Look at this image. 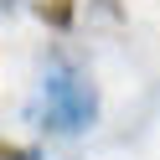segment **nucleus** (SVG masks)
I'll return each instance as SVG.
<instances>
[{"instance_id":"7ed1b4c3","label":"nucleus","mask_w":160,"mask_h":160,"mask_svg":"<svg viewBox=\"0 0 160 160\" xmlns=\"http://www.w3.org/2000/svg\"><path fill=\"white\" fill-rule=\"evenodd\" d=\"M0 160H42V150H31V145H11V139H0Z\"/></svg>"},{"instance_id":"f257e3e1","label":"nucleus","mask_w":160,"mask_h":160,"mask_svg":"<svg viewBox=\"0 0 160 160\" xmlns=\"http://www.w3.org/2000/svg\"><path fill=\"white\" fill-rule=\"evenodd\" d=\"M47 98H52V108H47V119H52V129H83L93 124V88L83 83V78H52L47 83Z\"/></svg>"},{"instance_id":"f03ea898","label":"nucleus","mask_w":160,"mask_h":160,"mask_svg":"<svg viewBox=\"0 0 160 160\" xmlns=\"http://www.w3.org/2000/svg\"><path fill=\"white\" fill-rule=\"evenodd\" d=\"M36 16H42L52 31H67L78 21V0H36Z\"/></svg>"},{"instance_id":"20e7f679","label":"nucleus","mask_w":160,"mask_h":160,"mask_svg":"<svg viewBox=\"0 0 160 160\" xmlns=\"http://www.w3.org/2000/svg\"><path fill=\"white\" fill-rule=\"evenodd\" d=\"M11 5H16V0H0V11H11Z\"/></svg>"}]
</instances>
